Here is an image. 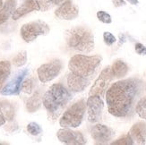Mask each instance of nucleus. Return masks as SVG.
Here are the masks:
<instances>
[{
  "mask_svg": "<svg viewBox=\"0 0 146 145\" xmlns=\"http://www.w3.org/2000/svg\"><path fill=\"white\" fill-rule=\"evenodd\" d=\"M145 91H146V83H145Z\"/></svg>",
  "mask_w": 146,
  "mask_h": 145,
  "instance_id": "e433bc0d",
  "label": "nucleus"
},
{
  "mask_svg": "<svg viewBox=\"0 0 146 145\" xmlns=\"http://www.w3.org/2000/svg\"><path fill=\"white\" fill-rule=\"evenodd\" d=\"M11 73V63L9 61H0V91Z\"/></svg>",
  "mask_w": 146,
  "mask_h": 145,
  "instance_id": "aec40b11",
  "label": "nucleus"
},
{
  "mask_svg": "<svg viewBox=\"0 0 146 145\" xmlns=\"http://www.w3.org/2000/svg\"><path fill=\"white\" fill-rule=\"evenodd\" d=\"M102 62V56L100 55L86 56L74 55L68 63V68L71 73L80 76L92 78L96 73L98 67Z\"/></svg>",
  "mask_w": 146,
  "mask_h": 145,
  "instance_id": "20e7f679",
  "label": "nucleus"
},
{
  "mask_svg": "<svg viewBox=\"0 0 146 145\" xmlns=\"http://www.w3.org/2000/svg\"><path fill=\"white\" fill-rule=\"evenodd\" d=\"M111 1L115 7H121V6H124L126 5V2L125 0H111Z\"/></svg>",
  "mask_w": 146,
  "mask_h": 145,
  "instance_id": "7c9ffc66",
  "label": "nucleus"
},
{
  "mask_svg": "<svg viewBox=\"0 0 146 145\" xmlns=\"http://www.w3.org/2000/svg\"><path fill=\"white\" fill-rule=\"evenodd\" d=\"M135 52L140 55V56H146V47L143 45V44L140 43V42H137L135 46Z\"/></svg>",
  "mask_w": 146,
  "mask_h": 145,
  "instance_id": "c756f323",
  "label": "nucleus"
},
{
  "mask_svg": "<svg viewBox=\"0 0 146 145\" xmlns=\"http://www.w3.org/2000/svg\"><path fill=\"white\" fill-rule=\"evenodd\" d=\"M66 45L76 51L90 53L94 49V36L91 30L86 27L77 26L65 32Z\"/></svg>",
  "mask_w": 146,
  "mask_h": 145,
  "instance_id": "7ed1b4c3",
  "label": "nucleus"
},
{
  "mask_svg": "<svg viewBox=\"0 0 146 145\" xmlns=\"http://www.w3.org/2000/svg\"><path fill=\"white\" fill-rule=\"evenodd\" d=\"M40 105H41V95L40 91H36L27 100L26 109L30 113H34L40 108Z\"/></svg>",
  "mask_w": 146,
  "mask_h": 145,
  "instance_id": "412c9836",
  "label": "nucleus"
},
{
  "mask_svg": "<svg viewBox=\"0 0 146 145\" xmlns=\"http://www.w3.org/2000/svg\"><path fill=\"white\" fill-rule=\"evenodd\" d=\"M3 5H4V2H3V0H0V8L2 7V6H3Z\"/></svg>",
  "mask_w": 146,
  "mask_h": 145,
  "instance_id": "c9c22d12",
  "label": "nucleus"
},
{
  "mask_svg": "<svg viewBox=\"0 0 146 145\" xmlns=\"http://www.w3.org/2000/svg\"><path fill=\"white\" fill-rule=\"evenodd\" d=\"M29 73V69L25 68L23 70L19 72L13 78L9 83L6 84L1 90V94L5 96L10 95H18L22 90V84L24 78L27 76Z\"/></svg>",
  "mask_w": 146,
  "mask_h": 145,
  "instance_id": "f8f14e48",
  "label": "nucleus"
},
{
  "mask_svg": "<svg viewBox=\"0 0 146 145\" xmlns=\"http://www.w3.org/2000/svg\"><path fill=\"white\" fill-rule=\"evenodd\" d=\"M38 5H39L40 11L45 12L49 10L51 7H53V5L51 4V2L49 0H36Z\"/></svg>",
  "mask_w": 146,
  "mask_h": 145,
  "instance_id": "c85d7f7f",
  "label": "nucleus"
},
{
  "mask_svg": "<svg viewBox=\"0 0 146 145\" xmlns=\"http://www.w3.org/2000/svg\"><path fill=\"white\" fill-rule=\"evenodd\" d=\"M85 112L86 101L84 99H81L64 112V114L59 119L60 126L68 128L79 127L84 120Z\"/></svg>",
  "mask_w": 146,
  "mask_h": 145,
  "instance_id": "39448f33",
  "label": "nucleus"
},
{
  "mask_svg": "<svg viewBox=\"0 0 146 145\" xmlns=\"http://www.w3.org/2000/svg\"><path fill=\"white\" fill-rule=\"evenodd\" d=\"M143 90V81L139 78L119 80L113 83L106 91L110 114L116 117H131Z\"/></svg>",
  "mask_w": 146,
  "mask_h": 145,
  "instance_id": "f257e3e1",
  "label": "nucleus"
},
{
  "mask_svg": "<svg viewBox=\"0 0 146 145\" xmlns=\"http://www.w3.org/2000/svg\"><path fill=\"white\" fill-rule=\"evenodd\" d=\"M113 79L114 76L111 68L110 66H107L100 72L98 78L94 81L92 87L91 88V91L89 92V96L97 95L103 98Z\"/></svg>",
  "mask_w": 146,
  "mask_h": 145,
  "instance_id": "6e6552de",
  "label": "nucleus"
},
{
  "mask_svg": "<svg viewBox=\"0 0 146 145\" xmlns=\"http://www.w3.org/2000/svg\"><path fill=\"white\" fill-rule=\"evenodd\" d=\"M135 110L136 114L142 119H146V96L138 100L135 105Z\"/></svg>",
  "mask_w": 146,
  "mask_h": 145,
  "instance_id": "4be33fe9",
  "label": "nucleus"
},
{
  "mask_svg": "<svg viewBox=\"0 0 146 145\" xmlns=\"http://www.w3.org/2000/svg\"><path fill=\"white\" fill-rule=\"evenodd\" d=\"M5 121H6V119L5 118V117L1 114V113H0V127L5 124Z\"/></svg>",
  "mask_w": 146,
  "mask_h": 145,
  "instance_id": "473e14b6",
  "label": "nucleus"
},
{
  "mask_svg": "<svg viewBox=\"0 0 146 145\" xmlns=\"http://www.w3.org/2000/svg\"><path fill=\"white\" fill-rule=\"evenodd\" d=\"M27 131L28 133L33 136H37L42 133V128L39 124L36 122H31L27 125Z\"/></svg>",
  "mask_w": 146,
  "mask_h": 145,
  "instance_id": "b1692460",
  "label": "nucleus"
},
{
  "mask_svg": "<svg viewBox=\"0 0 146 145\" xmlns=\"http://www.w3.org/2000/svg\"><path fill=\"white\" fill-rule=\"evenodd\" d=\"M111 144L112 145H133V144H135V142L132 140L131 136L128 134L126 135L122 136L121 138H119V139H117L116 141L112 142Z\"/></svg>",
  "mask_w": 146,
  "mask_h": 145,
  "instance_id": "393cba45",
  "label": "nucleus"
},
{
  "mask_svg": "<svg viewBox=\"0 0 146 145\" xmlns=\"http://www.w3.org/2000/svg\"><path fill=\"white\" fill-rule=\"evenodd\" d=\"M34 87V80L33 79H27L23 81L22 84V90L25 93H31Z\"/></svg>",
  "mask_w": 146,
  "mask_h": 145,
  "instance_id": "bb28decb",
  "label": "nucleus"
},
{
  "mask_svg": "<svg viewBox=\"0 0 146 145\" xmlns=\"http://www.w3.org/2000/svg\"><path fill=\"white\" fill-rule=\"evenodd\" d=\"M111 71L113 73L114 78L117 79H121L125 77L126 74L128 73L129 67L126 65V63H125L123 60L117 59L113 63V65L110 66Z\"/></svg>",
  "mask_w": 146,
  "mask_h": 145,
  "instance_id": "a211bd4d",
  "label": "nucleus"
},
{
  "mask_svg": "<svg viewBox=\"0 0 146 145\" xmlns=\"http://www.w3.org/2000/svg\"><path fill=\"white\" fill-rule=\"evenodd\" d=\"M50 31L48 24L41 20H37L23 24L20 33L25 42H31L39 36L48 35Z\"/></svg>",
  "mask_w": 146,
  "mask_h": 145,
  "instance_id": "423d86ee",
  "label": "nucleus"
},
{
  "mask_svg": "<svg viewBox=\"0 0 146 145\" xmlns=\"http://www.w3.org/2000/svg\"><path fill=\"white\" fill-rule=\"evenodd\" d=\"M91 79L92 78L80 76V75H77L70 72V73L67 75L66 83L68 86V89L71 91L82 92L91 83Z\"/></svg>",
  "mask_w": 146,
  "mask_h": 145,
  "instance_id": "4468645a",
  "label": "nucleus"
},
{
  "mask_svg": "<svg viewBox=\"0 0 146 145\" xmlns=\"http://www.w3.org/2000/svg\"><path fill=\"white\" fill-rule=\"evenodd\" d=\"M119 40H120V44H123L124 42H125L126 38L124 34H120L119 35Z\"/></svg>",
  "mask_w": 146,
  "mask_h": 145,
  "instance_id": "72a5a7b5",
  "label": "nucleus"
},
{
  "mask_svg": "<svg viewBox=\"0 0 146 145\" xmlns=\"http://www.w3.org/2000/svg\"><path fill=\"white\" fill-rule=\"evenodd\" d=\"M17 0H5V4L0 8V25L5 23L14 14L16 9Z\"/></svg>",
  "mask_w": 146,
  "mask_h": 145,
  "instance_id": "f3484780",
  "label": "nucleus"
},
{
  "mask_svg": "<svg viewBox=\"0 0 146 145\" xmlns=\"http://www.w3.org/2000/svg\"><path fill=\"white\" fill-rule=\"evenodd\" d=\"M63 69V63L59 59L52 60L47 64L41 65L37 70L39 80L43 83L53 81L60 74Z\"/></svg>",
  "mask_w": 146,
  "mask_h": 145,
  "instance_id": "0eeeda50",
  "label": "nucleus"
},
{
  "mask_svg": "<svg viewBox=\"0 0 146 145\" xmlns=\"http://www.w3.org/2000/svg\"><path fill=\"white\" fill-rule=\"evenodd\" d=\"M33 11H40L39 5H38L36 0H25L18 8L15 10L14 14L12 15V18L13 20L16 21L21 17L24 16L25 15Z\"/></svg>",
  "mask_w": 146,
  "mask_h": 145,
  "instance_id": "dca6fc26",
  "label": "nucleus"
},
{
  "mask_svg": "<svg viewBox=\"0 0 146 145\" xmlns=\"http://www.w3.org/2000/svg\"><path fill=\"white\" fill-rule=\"evenodd\" d=\"M50 2H51V4L53 5V6L54 5H62V4H64L65 2H66V1H68V0H49Z\"/></svg>",
  "mask_w": 146,
  "mask_h": 145,
  "instance_id": "2f4dec72",
  "label": "nucleus"
},
{
  "mask_svg": "<svg viewBox=\"0 0 146 145\" xmlns=\"http://www.w3.org/2000/svg\"><path fill=\"white\" fill-rule=\"evenodd\" d=\"M27 62V51L23 50V51L19 52L12 60L13 65L16 67H21L23 66Z\"/></svg>",
  "mask_w": 146,
  "mask_h": 145,
  "instance_id": "5701e85b",
  "label": "nucleus"
},
{
  "mask_svg": "<svg viewBox=\"0 0 146 145\" xmlns=\"http://www.w3.org/2000/svg\"><path fill=\"white\" fill-rule=\"evenodd\" d=\"M0 113L8 121H13L15 115V107L8 100H0Z\"/></svg>",
  "mask_w": 146,
  "mask_h": 145,
  "instance_id": "6ab92c4d",
  "label": "nucleus"
},
{
  "mask_svg": "<svg viewBox=\"0 0 146 145\" xmlns=\"http://www.w3.org/2000/svg\"><path fill=\"white\" fill-rule=\"evenodd\" d=\"M103 109L104 102L102 98L97 95L89 96L86 101L88 121L92 124H96L100 121L101 117H102Z\"/></svg>",
  "mask_w": 146,
  "mask_h": 145,
  "instance_id": "1a4fd4ad",
  "label": "nucleus"
},
{
  "mask_svg": "<svg viewBox=\"0 0 146 145\" xmlns=\"http://www.w3.org/2000/svg\"><path fill=\"white\" fill-rule=\"evenodd\" d=\"M55 15L61 20L71 21L78 17L79 8L71 0H68L64 4L58 5V7L55 11Z\"/></svg>",
  "mask_w": 146,
  "mask_h": 145,
  "instance_id": "ddd939ff",
  "label": "nucleus"
},
{
  "mask_svg": "<svg viewBox=\"0 0 146 145\" xmlns=\"http://www.w3.org/2000/svg\"><path fill=\"white\" fill-rule=\"evenodd\" d=\"M126 2L130 3L131 5H137L139 4V1L138 0H126Z\"/></svg>",
  "mask_w": 146,
  "mask_h": 145,
  "instance_id": "f704fd0d",
  "label": "nucleus"
},
{
  "mask_svg": "<svg viewBox=\"0 0 146 145\" xmlns=\"http://www.w3.org/2000/svg\"><path fill=\"white\" fill-rule=\"evenodd\" d=\"M58 139L65 144H74V145H84L86 144V139L81 132L74 131L72 128L62 127L56 133Z\"/></svg>",
  "mask_w": 146,
  "mask_h": 145,
  "instance_id": "9d476101",
  "label": "nucleus"
},
{
  "mask_svg": "<svg viewBox=\"0 0 146 145\" xmlns=\"http://www.w3.org/2000/svg\"><path fill=\"white\" fill-rule=\"evenodd\" d=\"M97 18L99 21L106 24H110L112 23V18L110 14H108L105 11H98L97 12Z\"/></svg>",
  "mask_w": 146,
  "mask_h": 145,
  "instance_id": "a878e982",
  "label": "nucleus"
},
{
  "mask_svg": "<svg viewBox=\"0 0 146 145\" xmlns=\"http://www.w3.org/2000/svg\"><path fill=\"white\" fill-rule=\"evenodd\" d=\"M0 144H3V143H1V142H0Z\"/></svg>",
  "mask_w": 146,
  "mask_h": 145,
  "instance_id": "4c0bfd02",
  "label": "nucleus"
},
{
  "mask_svg": "<svg viewBox=\"0 0 146 145\" xmlns=\"http://www.w3.org/2000/svg\"><path fill=\"white\" fill-rule=\"evenodd\" d=\"M91 134L96 144H108L115 136V131L105 124H97L92 127Z\"/></svg>",
  "mask_w": 146,
  "mask_h": 145,
  "instance_id": "9b49d317",
  "label": "nucleus"
},
{
  "mask_svg": "<svg viewBox=\"0 0 146 145\" xmlns=\"http://www.w3.org/2000/svg\"><path fill=\"white\" fill-rule=\"evenodd\" d=\"M103 40H104L106 45L112 46L114 43H116L117 39L111 32H110V31H105V32L103 33Z\"/></svg>",
  "mask_w": 146,
  "mask_h": 145,
  "instance_id": "cd10ccee",
  "label": "nucleus"
},
{
  "mask_svg": "<svg viewBox=\"0 0 146 145\" xmlns=\"http://www.w3.org/2000/svg\"><path fill=\"white\" fill-rule=\"evenodd\" d=\"M72 98V93L63 84H52L42 98V102L48 113V117L52 120H56Z\"/></svg>",
  "mask_w": 146,
  "mask_h": 145,
  "instance_id": "f03ea898",
  "label": "nucleus"
},
{
  "mask_svg": "<svg viewBox=\"0 0 146 145\" xmlns=\"http://www.w3.org/2000/svg\"><path fill=\"white\" fill-rule=\"evenodd\" d=\"M129 135L136 144H145L146 142V123L143 121L135 123L129 131Z\"/></svg>",
  "mask_w": 146,
  "mask_h": 145,
  "instance_id": "2eb2a0df",
  "label": "nucleus"
}]
</instances>
